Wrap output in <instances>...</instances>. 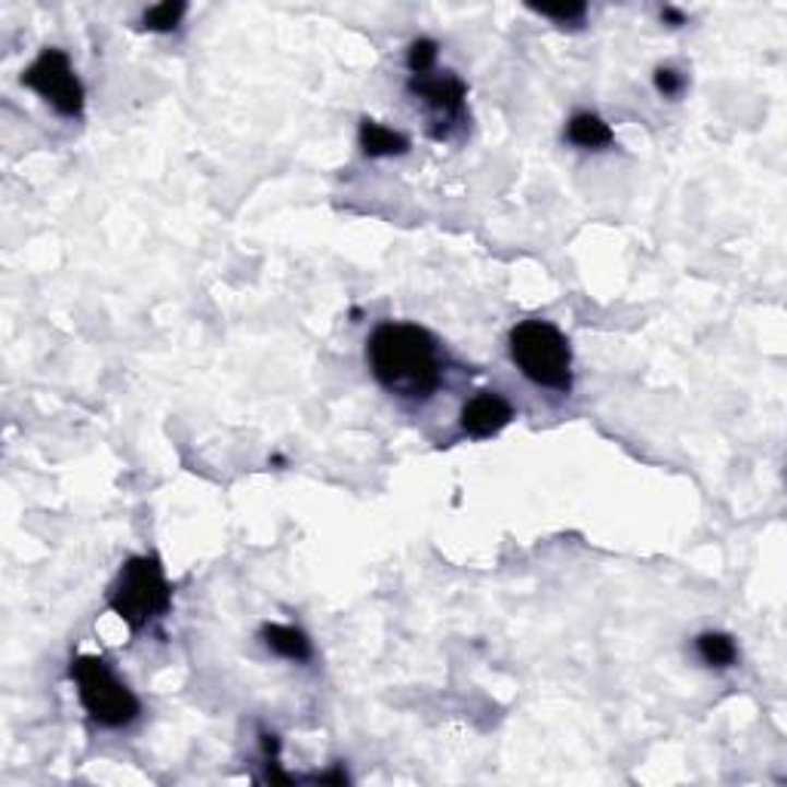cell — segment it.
<instances>
[{"label": "cell", "instance_id": "1", "mask_svg": "<svg viewBox=\"0 0 787 787\" xmlns=\"http://www.w3.org/2000/svg\"><path fill=\"white\" fill-rule=\"evenodd\" d=\"M367 360L375 382L391 394L425 401L443 382L437 338L416 323H382L367 342Z\"/></svg>", "mask_w": 787, "mask_h": 787}, {"label": "cell", "instance_id": "2", "mask_svg": "<svg viewBox=\"0 0 787 787\" xmlns=\"http://www.w3.org/2000/svg\"><path fill=\"white\" fill-rule=\"evenodd\" d=\"M511 360L538 387L567 394L572 387L570 338L548 320H523L508 335Z\"/></svg>", "mask_w": 787, "mask_h": 787}, {"label": "cell", "instance_id": "3", "mask_svg": "<svg viewBox=\"0 0 787 787\" xmlns=\"http://www.w3.org/2000/svg\"><path fill=\"white\" fill-rule=\"evenodd\" d=\"M108 606L133 634L148 628L154 619L167 616L172 606V587L160 560L152 553L130 557L118 572V582L108 591Z\"/></svg>", "mask_w": 787, "mask_h": 787}, {"label": "cell", "instance_id": "4", "mask_svg": "<svg viewBox=\"0 0 787 787\" xmlns=\"http://www.w3.org/2000/svg\"><path fill=\"white\" fill-rule=\"evenodd\" d=\"M71 680L77 683V699L90 714V720L105 729H123L142 711L133 689L123 687L99 655H77L71 661Z\"/></svg>", "mask_w": 787, "mask_h": 787}, {"label": "cell", "instance_id": "5", "mask_svg": "<svg viewBox=\"0 0 787 787\" xmlns=\"http://www.w3.org/2000/svg\"><path fill=\"white\" fill-rule=\"evenodd\" d=\"M22 84L34 90L44 102H50L62 118H81L86 90L62 50L47 47L40 52L32 65L22 71Z\"/></svg>", "mask_w": 787, "mask_h": 787}, {"label": "cell", "instance_id": "6", "mask_svg": "<svg viewBox=\"0 0 787 787\" xmlns=\"http://www.w3.org/2000/svg\"><path fill=\"white\" fill-rule=\"evenodd\" d=\"M409 93L419 96L425 102V108L431 111L434 118V139H450V127L462 123L465 118V99H468V86L462 77H455L453 71H443V74H419L409 81Z\"/></svg>", "mask_w": 787, "mask_h": 787}, {"label": "cell", "instance_id": "7", "mask_svg": "<svg viewBox=\"0 0 787 787\" xmlns=\"http://www.w3.org/2000/svg\"><path fill=\"white\" fill-rule=\"evenodd\" d=\"M514 419V406L499 391H480L474 394L462 409V431L474 440L496 437Z\"/></svg>", "mask_w": 787, "mask_h": 787}, {"label": "cell", "instance_id": "8", "mask_svg": "<svg viewBox=\"0 0 787 787\" xmlns=\"http://www.w3.org/2000/svg\"><path fill=\"white\" fill-rule=\"evenodd\" d=\"M262 643L269 646L271 653L289 658V661H311L314 646H311V636L305 634L302 628L296 624H262Z\"/></svg>", "mask_w": 787, "mask_h": 787}, {"label": "cell", "instance_id": "9", "mask_svg": "<svg viewBox=\"0 0 787 787\" xmlns=\"http://www.w3.org/2000/svg\"><path fill=\"white\" fill-rule=\"evenodd\" d=\"M360 148L367 157H397V154L409 152V139L397 130H391L379 120L363 118L360 120Z\"/></svg>", "mask_w": 787, "mask_h": 787}, {"label": "cell", "instance_id": "10", "mask_svg": "<svg viewBox=\"0 0 787 787\" xmlns=\"http://www.w3.org/2000/svg\"><path fill=\"white\" fill-rule=\"evenodd\" d=\"M567 139L579 148H606L616 142L612 127L594 111H575L567 123Z\"/></svg>", "mask_w": 787, "mask_h": 787}, {"label": "cell", "instance_id": "11", "mask_svg": "<svg viewBox=\"0 0 787 787\" xmlns=\"http://www.w3.org/2000/svg\"><path fill=\"white\" fill-rule=\"evenodd\" d=\"M695 649L707 668H732L738 661V646L736 640L723 631H707L695 640Z\"/></svg>", "mask_w": 787, "mask_h": 787}, {"label": "cell", "instance_id": "12", "mask_svg": "<svg viewBox=\"0 0 787 787\" xmlns=\"http://www.w3.org/2000/svg\"><path fill=\"white\" fill-rule=\"evenodd\" d=\"M184 7L182 0H164V3H157L152 10H145V16H142V28L145 32H154V34H169L179 28V22L184 19Z\"/></svg>", "mask_w": 787, "mask_h": 787}, {"label": "cell", "instance_id": "13", "mask_svg": "<svg viewBox=\"0 0 787 787\" xmlns=\"http://www.w3.org/2000/svg\"><path fill=\"white\" fill-rule=\"evenodd\" d=\"M437 44L431 37H419V40H413L409 44V52H406V68H409V74L413 77H419V74H428V71H434L437 65Z\"/></svg>", "mask_w": 787, "mask_h": 787}, {"label": "cell", "instance_id": "14", "mask_svg": "<svg viewBox=\"0 0 787 787\" xmlns=\"http://www.w3.org/2000/svg\"><path fill=\"white\" fill-rule=\"evenodd\" d=\"M533 13L545 19H553L560 25H572V22H582L587 13L585 3H541V7H529Z\"/></svg>", "mask_w": 787, "mask_h": 787}, {"label": "cell", "instance_id": "15", "mask_svg": "<svg viewBox=\"0 0 787 787\" xmlns=\"http://www.w3.org/2000/svg\"><path fill=\"white\" fill-rule=\"evenodd\" d=\"M653 81H655V90H658L661 96H668V99L680 96V93L687 90V74H680L677 68H658Z\"/></svg>", "mask_w": 787, "mask_h": 787}, {"label": "cell", "instance_id": "16", "mask_svg": "<svg viewBox=\"0 0 787 787\" xmlns=\"http://www.w3.org/2000/svg\"><path fill=\"white\" fill-rule=\"evenodd\" d=\"M661 19H665L668 25H673V28H677V25H687V16H683L677 7H665V10H661Z\"/></svg>", "mask_w": 787, "mask_h": 787}]
</instances>
